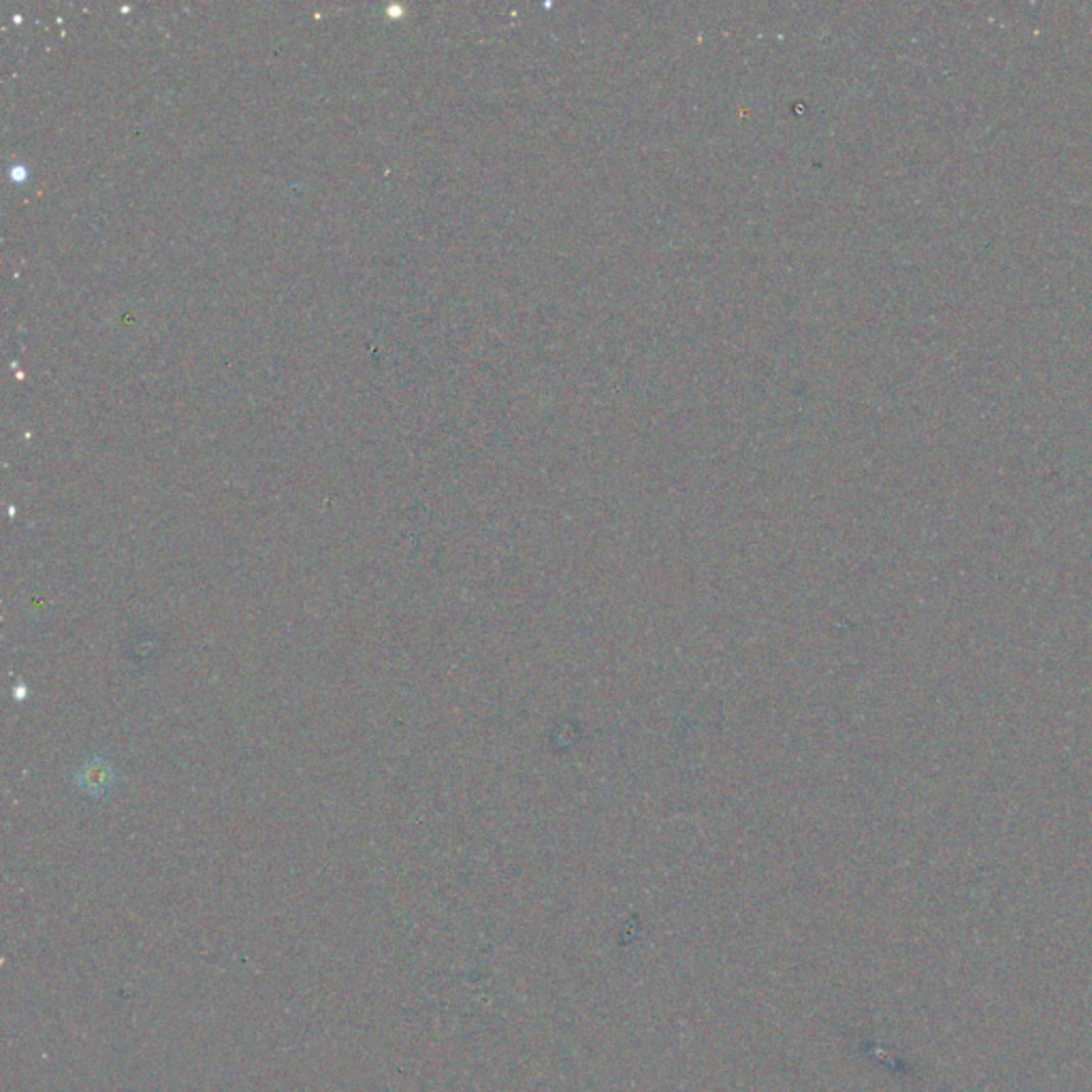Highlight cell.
<instances>
[{
  "label": "cell",
  "mask_w": 1092,
  "mask_h": 1092,
  "mask_svg": "<svg viewBox=\"0 0 1092 1092\" xmlns=\"http://www.w3.org/2000/svg\"><path fill=\"white\" fill-rule=\"evenodd\" d=\"M76 783L88 796H105L113 783V771L103 759H94V762L84 764L76 777Z\"/></svg>",
  "instance_id": "cell-1"
}]
</instances>
